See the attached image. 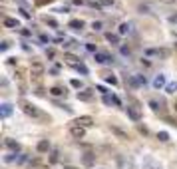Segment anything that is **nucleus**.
<instances>
[{
	"label": "nucleus",
	"instance_id": "nucleus-1",
	"mask_svg": "<svg viewBox=\"0 0 177 169\" xmlns=\"http://www.w3.org/2000/svg\"><path fill=\"white\" fill-rule=\"evenodd\" d=\"M20 107H22V112L26 113V116H30V117H34V119H46V116L34 106V103H30V102H26V100L20 102Z\"/></svg>",
	"mask_w": 177,
	"mask_h": 169
},
{
	"label": "nucleus",
	"instance_id": "nucleus-2",
	"mask_svg": "<svg viewBox=\"0 0 177 169\" xmlns=\"http://www.w3.org/2000/svg\"><path fill=\"white\" fill-rule=\"evenodd\" d=\"M30 72L34 78H40V76H44V64L38 62V60H34L32 62V66H30Z\"/></svg>",
	"mask_w": 177,
	"mask_h": 169
},
{
	"label": "nucleus",
	"instance_id": "nucleus-3",
	"mask_svg": "<svg viewBox=\"0 0 177 169\" xmlns=\"http://www.w3.org/2000/svg\"><path fill=\"white\" fill-rule=\"evenodd\" d=\"M70 135H72L74 139H82L86 135V129L82 127V125H72V127H70Z\"/></svg>",
	"mask_w": 177,
	"mask_h": 169
},
{
	"label": "nucleus",
	"instance_id": "nucleus-4",
	"mask_svg": "<svg viewBox=\"0 0 177 169\" xmlns=\"http://www.w3.org/2000/svg\"><path fill=\"white\" fill-rule=\"evenodd\" d=\"M94 60H96L98 64H111V62H114V58H111L110 54H104V52H96Z\"/></svg>",
	"mask_w": 177,
	"mask_h": 169
},
{
	"label": "nucleus",
	"instance_id": "nucleus-5",
	"mask_svg": "<svg viewBox=\"0 0 177 169\" xmlns=\"http://www.w3.org/2000/svg\"><path fill=\"white\" fill-rule=\"evenodd\" d=\"M141 169H161V165L155 159H151V157H145L143 163H141Z\"/></svg>",
	"mask_w": 177,
	"mask_h": 169
},
{
	"label": "nucleus",
	"instance_id": "nucleus-6",
	"mask_svg": "<svg viewBox=\"0 0 177 169\" xmlns=\"http://www.w3.org/2000/svg\"><path fill=\"white\" fill-rule=\"evenodd\" d=\"M36 149H38V153H48V151H50V141L40 139L38 143H36Z\"/></svg>",
	"mask_w": 177,
	"mask_h": 169
},
{
	"label": "nucleus",
	"instance_id": "nucleus-7",
	"mask_svg": "<svg viewBox=\"0 0 177 169\" xmlns=\"http://www.w3.org/2000/svg\"><path fill=\"white\" fill-rule=\"evenodd\" d=\"M94 123V117L92 116H82V117H78L76 122H74V125H82V127H86V125H92Z\"/></svg>",
	"mask_w": 177,
	"mask_h": 169
},
{
	"label": "nucleus",
	"instance_id": "nucleus-8",
	"mask_svg": "<svg viewBox=\"0 0 177 169\" xmlns=\"http://www.w3.org/2000/svg\"><path fill=\"white\" fill-rule=\"evenodd\" d=\"M125 112L133 122H139V119H141V113H139V110H135V107H125Z\"/></svg>",
	"mask_w": 177,
	"mask_h": 169
},
{
	"label": "nucleus",
	"instance_id": "nucleus-9",
	"mask_svg": "<svg viewBox=\"0 0 177 169\" xmlns=\"http://www.w3.org/2000/svg\"><path fill=\"white\" fill-rule=\"evenodd\" d=\"M110 129H111V133H114V135H117L120 139H130V137H127V132H123V129L116 127V125H110Z\"/></svg>",
	"mask_w": 177,
	"mask_h": 169
},
{
	"label": "nucleus",
	"instance_id": "nucleus-10",
	"mask_svg": "<svg viewBox=\"0 0 177 169\" xmlns=\"http://www.w3.org/2000/svg\"><path fill=\"white\" fill-rule=\"evenodd\" d=\"M0 116L2 117H10L12 116V106H10V103H2V106H0Z\"/></svg>",
	"mask_w": 177,
	"mask_h": 169
},
{
	"label": "nucleus",
	"instance_id": "nucleus-11",
	"mask_svg": "<svg viewBox=\"0 0 177 169\" xmlns=\"http://www.w3.org/2000/svg\"><path fill=\"white\" fill-rule=\"evenodd\" d=\"M106 40H108L111 46H120V36H117V34H111V32H108V34H106Z\"/></svg>",
	"mask_w": 177,
	"mask_h": 169
},
{
	"label": "nucleus",
	"instance_id": "nucleus-12",
	"mask_svg": "<svg viewBox=\"0 0 177 169\" xmlns=\"http://www.w3.org/2000/svg\"><path fill=\"white\" fill-rule=\"evenodd\" d=\"M4 26H8V28H20V22L16 18H4Z\"/></svg>",
	"mask_w": 177,
	"mask_h": 169
},
{
	"label": "nucleus",
	"instance_id": "nucleus-13",
	"mask_svg": "<svg viewBox=\"0 0 177 169\" xmlns=\"http://www.w3.org/2000/svg\"><path fill=\"white\" fill-rule=\"evenodd\" d=\"M104 103H106V106H111V103L120 106V100H117L116 96H108V94H106V96H104Z\"/></svg>",
	"mask_w": 177,
	"mask_h": 169
},
{
	"label": "nucleus",
	"instance_id": "nucleus-14",
	"mask_svg": "<svg viewBox=\"0 0 177 169\" xmlns=\"http://www.w3.org/2000/svg\"><path fill=\"white\" fill-rule=\"evenodd\" d=\"M153 86H155L157 90H159V88H163V86H165V76H163V74H159L157 78L153 80Z\"/></svg>",
	"mask_w": 177,
	"mask_h": 169
},
{
	"label": "nucleus",
	"instance_id": "nucleus-15",
	"mask_svg": "<svg viewBox=\"0 0 177 169\" xmlns=\"http://www.w3.org/2000/svg\"><path fill=\"white\" fill-rule=\"evenodd\" d=\"M78 100H82V102H90L92 100V92H78Z\"/></svg>",
	"mask_w": 177,
	"mask_h": 169
},
{
	"label": "nucleus",
	"instance_id": "nucleus-16",
	"mask_svg": "<svg viewBox=\"0 0 177 169\" xmlns=\"http://www.w3.org/2000/svg\"><path fill=\"white\" fill-rule=\"evenodd\" d=\"M6 147H10V149H12V151H14V153H16V151H18V149H20V145H18V141H14V139H6Z\"/></svg>",
	"mask_w": 177,
	"mask_h": 169
},
{
	"label": "nucleus",
	"instance_id": "nucleus-17",
	"mask_svg": "<svg viewBox=\"0 0 177 169\" xmlns=\"http://www.w3.org/2000/svg\"><path fill=\"white\" fill-rule=\"evenodd\" d=\"M145 54H147V56H167V52H165V50H145Z\"/></svg>",
	"mask_w": 177,
	"mask_h": 169
},
{
	"label": "nucleus",
	"instance_id": "nucleus-18",
	"mask_svg": "<svg viewBox=\"0 0 177 169\" xmlns=\"http://www.w3.org/2000/svg\"><path fill=\"white\" fill-rule=\"evenodd\" d=\"M70 28H74V30H82V28H84V20H72V22H70Z\"/></svg>",
	"mask_w": 177,
	"mask_h": 169
},
{
	"label": "nucleus",
	"instance_id": "nucleus-19",
	"mask_svg": "<svg viewBox=\"0 0 177 169\" xmlns=\"http://www.w3.org/2000/svg\"><path fill=\"white\" fill-rule=\"evenodd\" d=\"M165 90H167V94H175V92H177V82L167 84V86H165Z\"/></svg>",
	"mask_w": 177,
	"mask_h": 169
},
{
	"label": "nucleus",
	"instance_id": "nucleus-20",
	"mask_svg": "<svg viewBox=\"0 0 177 169\" xmlns=\"http://www.w3.org/2000/svg\"><path fill=\"white\" fill-rule=\"evenodd\" d=\"M130 30H131V24H130V22H123V24L120 26V34H127Z\"/></svg>",
	"mask_w": 177,
	"mask_h": 169
},
{
	"label": "nucleus",
	"instance_id": "nucleus-21",
	"mask_svg": "<svg viewBox=\"0 0 177 169\" xmlns=\"http://www.w3.org/2000/svg\"><path fill=\"white\" fill-rule=\"evenodd\" d=\"M149 106H151V110H155V112H159V110H161V103H159V102H155V100H149Z\"/></svg>",
	"mask_w": 177,
	"mask_h": 169
},
{
	"label": "nucleus",
	"instance_id": "nucleus-22",
	"mask_svg": "<svg viewBox=\"0 0 177 169\" xmlns=\"http://www.w3.org/2000/svg\"><path fill=\"white\" fill-rule=\"evenodd\" d=\"M50 94H52V96H62V94H66V90H62V88H52Z\"/></svg>",
	"mask_w": 177,
	"mask_h": 169
},
{
	"label": "nucleus",
	"instance_id": "nucleus-23",
	"mask_svg": "<svg viewBox=\"0 0 177 169\" xmlns=\"http://www.w3.org/2000/svg\"><path fill=\"white\" fill-rule=\"evenodd\" d=\"M157 139H159V141H167V139H169V133H167V132H159V133H157Z\"/></svg>",
	"mask_w": 177,
	"mask_h": 169
},
{
	"label": "nucleus",
	"instance_id": "nucleus-24",
	"mask_svg": "<svg viewBox=\"0 0 177 169\" xmlns=\"http://www.w3.org/2000/svg\"><path fill=\"white\" fill-rule=\"evenodd\" d=\"M127 84H130L131 88H137V86H139V82H137V78H127Z\"/></svg>",
	"mask_w": 177,
	"mask_h": 169
},
{
	"label": "nucleus",
	"instance_id": "nucleus-25",
	"mask_svg": "<svg viewBox=\"0 0 177 169\" xmlns=\"http://www.w3.org/2000/svg\"><path fill=\"white\" fill-rule=\"evenodd\" d=\"M106 82H108V84H117V78L116 76H106Z\"/></svg>",
	"mask_w": 177,
	"mask_h": 169
},
{
	"label": "nucleus",
	"instance_id": "nucleus-26",
	"mask_svg": "<svg viewBox=\"0 0 177 169\" xmlns=\"http://www.w3.org/2000/svg\"><path fill=\"white\" fill-rule=\"evenodd\" d=\"M66 60H68L70 64H78V58H76V56H72V54H68V56H66Z\"/></svg>",
	"mask_w": 177,
	"mask_h": 169
},
{
	"label": "nucleus",
	"instance_id": "nucleus-27",
	"mask_svg": "<svg viewBox=\"0 0 177 169\" xmlns=\"http://www.w3.org/2000/svg\"><path fill=\"white\" fill-rule=\"evenodd\" d=\"M44 20H46V24H50V26H54V28H56V26H58V22H56V20H54V18H48V16H46V18H44Z\"/></svg>",
	"mask_w": 177,
	"mask_h": 169
},
{
	"label": "nucleus",
	"instance_id": "nucleus-28",
	"mask_svg": "<svg viewBox=\"0 0 177 169\" xmlns=\"http://www.w3.org/2000/svg\"><path fill=\"white\" fill-rule=\"evenodd\" d=\"M114 0H100V6H111Z\"/></svg>",
	"mask_w": 177,
	"mask_h": 169
},
{
	"label": "nucleus",
	"instance_id": "nucleus-29",
	"mask_svg": "<svg viewBox=\"0 0 177 169\" xmlns=\"http://www.w3.org/2000/svg\"><path fill=\"white\" fill-rule=\"evenodd\" d=\"M70 84H72L74 88H82V82H80V80H72V82H70Z\"/></svg>",
	"mask_w": 177,
	"mask_h": 169
},
{
	"label": "nucleus",
	"instance_id": "nucleus-30",
	"mask_svg": "<svg viewBox=\"0 0 177 169\" xmlns=\"http://www.w3.org/2000/svg\"><path fill=\"white\" fill-rule=\"evenodd\" d=\"M137 82H139V86H141V84H143V86H145V84H147V80H145V76H137Z\"/></svg>",
	"mask_w": 177,
	"mask_h": 169
},
{
	"label": "nucleus",
	"instance_id": "nucleus-31",
	"mask_svg": "<svg viewBox=\"0 0 177 169\" xmlns=\"http://www.w3.org/2000/svg\"><path fill=\"white\" fill-rule=\"evenodd\" d=\"M92 28H94V30H101V22H94Z\"/></svg>",
	"mask_w": 177,
	"mask_h": 169
},
{
	"label": "nucleus",
	"instance_id": "nucleus-32",
	"mask_svg": "<svg viewBox=\"0 0 177 169\" xmlns=\"http://www.w3.org/2000/svg\"><path fill=\"white\" fill-rule=\"evenodd\" d=\"M96 90H98V92H101V94H104V96L108 94V92H106V88H104V86H98V88H96Z\"/></svg>",
	"mask_w": 177,
	"mask_h": 169
},
{
	"label": "nucleus",
	"instance_id": "nucleus-33",
	"mask_svg": "<svg viewBox=\"0 0 177 169\" xmlns=\"http://www.w3.org/2000/svg\"><path fill=\"white\" fill-rule=\"evenodd\" d=\"M121 54L123 56H130V48H121Z\"/></svg>",
	"mask_w": 177,
	"mask_h": 169
},
{
	"label": "nucleus",
	"instance_id": "nucleus-34",
	"mask_svg": "<svg viewBox=\"0 0 177 169\" xmlns=\"http://www.w3.org/2000/svg\"><path fill=\"white\" fill-rule=\"evenodd\" d=\"M165 4H173V2H177V0H163Z\"/></svg>",
	"mask_w": 177,
	"mask_h": 169
},
{
	"label": "nucleus",
	"instance_id": "nucleus-35",
	"mask_svg": "<svg viewBox=\"0 0 177 169\" xmlns=\"http://www.w3.org/2000/svg\"><path fill=\"white\" fill-rule=\"evenodd\" d=\"M74 4H84V0H74Z\"/></svg>",
	"mask_w": 177,
	"mask_h": 169
},
{
	"label": "nucleus",
	"instance_id": "nucleus-36",
	"mask_svg": "<svg viewBox=\"0 0 177 169\" xmlns=\"http://www.w3.org/2000/svg\"><path fill=\"white\" fill-rule=\"evenodd\" d=\"M173 110H175V112H177V102H175V103H173Z\"/></svg>",
	"mask_w": 177,
	"mask_h": 169
},
{
	"label": "nucleus",
	"instance_id": "nucleus-37",
	"mask_svg": "<svg viewBox=\"0 0 177 169\" xmlns=\"http://www.w3.org/2000/svg\"><path fill=\"white\" fill-rule=\"evenodd\" d=\"M175 48H177V40H175Z\"/></svg>",
	"mask_w": 177,
	"mask_h": 169
}]
</instances>
